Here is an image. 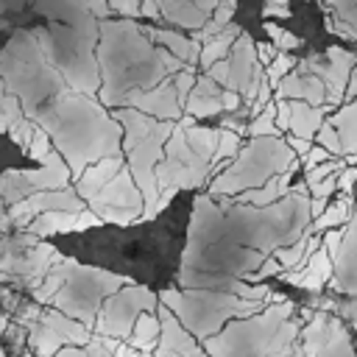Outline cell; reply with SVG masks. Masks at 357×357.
Here are the masks:
<instances>
[{
  "instance_id": "obj_2",
  "label": "cell",
  "mask_w": 357,
  "mask_h": 357,
  "mask_svg": "<svg viewBox=\"0 0 357 357\" xmlns=\"http://www.w3.org/2000/svg\"><path fill=\"white\" fill-rule=\"evenodd\" d=\"M42 170H8L0 176V192L6 198V204H14L36 190H56V187H67L70 181V170L61 162L59 153H47V159L42 162Z\"/></svg>"
},
{
  "instance_id": "obj_17",
  "label": "cell",
  "mask_w": 357,
  "mask_h": 357,
  "mask_svg": "<svg viewBox=\"0 0 357 357\" xmlns=\"http://www.w3.org/2000/svg\"><path fill=\"white\" fill-rule=\"evenodd\" d=\"M237 145H240V137H237V131H231V128H223V131H220V139H218V148H215V153H212V170H215V167H218L223 159L234 156Z\"/></svg>"
},
{
  "instance_id": "obj_5",
  "label": "cell",
  "mask_w": 357,
  "mask_h": 357,
  "mask_svg": "<svg viewBox=\"0 0 357 357\" xmlns=\"http://www.w3.org/2000/svg\"><path fill=\"white\" fill-rule=\"evenodd\" d=\"M159 321H162V337H159V346H156L159 354H170V351L198 354V351H201V349L190 340V335L178 326V321H176V315H173V310H170L167 304L159 307Z\"/></svg>"
},
{
  "instance_id": "obj_26",
  "label": "cell",
  "mask_w": 357,
  "mask_h": 357,
  "mask_svg": "<svg viewBox=\"0 0 357 357\" xmlns=\"http://www.w3.org/2000/svg\"><path fill=\"white\" fill-rule=\"evenodd\" d=\"M343 234H346V229H332V231H326L324 234V245H326V251L335 257L337 254V248H340V240H343Z\"/></svg>"
},
{
  "instance_id": "obj_30",
  "label": "cell",
  "mask_w": 357,
  "mask_h": 357,
  "mask_svg": "<svg viewBox=\"0 0 357 357\" xmlns=\"http://www.w3.org/2000/svg\"><path fill=\"white\" fill-rule=\"evenodd\" d=\"M3 326H6V318H3V315H0V332H3Z\"/></svg>"
},
{
  "instance_id": "obj_23",
  "label": "cell",
  "mask_w": 357,
  "mask_h": 357,
  "mask_svg": "<svg viewBox=\"0 0 357 357\" xmlns=\"http://www.w3.org/2000/svg\"><path fill=\"white\" fill-rule=\"evenodd\" d=\"M206 73L220 84V86H226L229 84V75H231V61H226V59H218L212 67H206Z\"/></svg>"
},
{
  "instance_id": "obj_22",
  "label": "cell",
  "mask_w": 357,
  "mask_h": 357,
  "mask_svg": "<svg viewBox=\"0 0 357 357\" xmlns=\"http://www.w3.org/2000/svg\"><path fill=\"white\" fill-rule=\"evenodd\" d=\"M28 153H31V159H36V162H45V159H47V153H50V142H47V134H45L42 128H36Z\"/></svg>"
},
{
  "instance_id": "obj_9",
  "label": "cell",
  "mask_w": 357,
  "mask_h": 357,
  "mask_svg": "<svg viewBox=\"0 0 357 357\" xmlns=\"http://www.w3.org/2000/svg\"><path fill=\"white\" fill-rule=\"evenodd\" d=\"M293 103V120H290V128L301 137H315V131L321 128L324 123V109L321 106H312L301 98H290Z\"/></svg>"
},
{
  "instance_id": "obj_11",
  "label": "cell",
  "mask_w": 357,
  "mask_h": 357,
  "mask_svg": "<svg viewBox=\"0 0 357 357\" xmlns=\"http://www.w3.org/2000/svg\"><path fill=\"white\" fill-rule=\"evenodd\" d=\"M145 33L153 39V42H162V45H167V50H173L178 59H184L187 64H195L201 56H198V50H201V45H195V42H190V39H184V36H178V33H173V31H153V28H145Z\"/></svg>"
},
{
  "instance_id": "obj_15",
  "label": "cell",
  "mask_w": 357,
  "mask_h": 357,
  "mask_svg": "<svg viewBox=\"0 0 357 357\" xmlns=\"http://www.w3.org/2000/svg\"><path fill=\"white\" fill-rule=\"evenodd\" d=\"M248 134L251 137H273V134H279V126H276V103H268L262 112H257V117L248 126Z\"/></svg>"
},
{
  "instance_id": "obj_7",
  "label": "cell",
  "mask_w": 357,
  "mask_h": 357,
  "mask_svg": "<svg viewBox=\"0 0 357 357\" xmlns=\"http://www.w3.org/2000/svg\"><path fill=\"white\" fill-rule=\"evenodd\" d=\"M28 231H31L33 237L78 231V212H70V209H47V212H39V215L28 223Z\"/></svg>"
},
{
  "instance_id": "obj_8",
  "label": "cell",
  "mask_w": 357,
  "mask_h": 357,
  "mask_svg": "<svg viewBox=\"0 0 357 357\" xmlns=\"http://www.w3.org/2000/svg\"><path fill=\"white\" fill-rule=\"evenodd\" d=\"M293 167H296V165H290L287 170H282L279 176H273L265 187L243 190V192L237 195V201H240V204H251V206H268V204L279 201V198L287 192V187H290V173H293Z\"/></svg>"
},
{
  "instance_id": "obj_1",
  "label": "cell",
  "mask_w": 357,
  "mask_h": 357,
  "mask_svg": "<svg viewBox=\"0 0 357 357\" xmlns=\"http://www.w3.org/2000/svg\"><path fill=\"white\" fill-rule=\"evenodd\" d=\"M156 304V296L145 287H128V290H114L112 298H106L98 321V332L114 335V337H131V329L137 318Z\"/></svg>"
},
{
  "instance_id": "obj_6",
  "label": "cell",
  "mask_w": 357,
  "mask_h": 357,
  "mask_svg": "<svg viewBox=\"0 0 357 357\" xmlns=\"http://www.w3.org/2000/svg\"><path fill=\"white\" fill-rule=\"evenodd\" d=\"M120 167H123V159H120V156H106V159H100L98 165L86 167V170L78 176V192L89 201L95 192H100V190L120 173Z\"/></svg>"
},
{
  "instance_id": "obj_10",
  "label": "cell",
  "mask_w": 357,
  "mask_h": 357,
  "mask_svg": "<svg viewBox=\"0 0 357 357\" xmlns=\"http://www.w3.org/2000/svg\"><path fill=\"white\" fill-rule=\"evenodd\" d=\"M162 337V321H159V315H151L148 310L137 318V324H134V329H131V343L139 349V351H151V349H156V340Z\"/></svg>"
},
{
  "instance_id": "obj_24",
  "label": "cell",
  "mask_w": 357,
  "mask_h": 357,
  "mask_svg": "<svg viewBox=\"0 0 357 357\" xmlns=\"http://www.w3.org/2000/svg\"><path fill=\"white\" fill-rule=\"evenodd\" d=\"M326 159H332V151H329V148H324V145L310 148V153L304 156V170H312L315 165H321V162H326Z\"/></svg>"
},
{
  "instance_id": "obj_18",
  "label": "cell",
  "mask_w": 357,
  "mask_h": 357,
  "mask_svg": "<svg viewBox=\"0 0 357 357\" xmlns=\"http://www.w3.org/2000/svg\"><path fill=\"white\" fill-rule=\"evenodd\" d=\"M8 134H11V139H14L22 151H28V148H31V139H33V134H36V126H33L31 120L20 117V120H14V126L8 128Z\"/></svg>"
},
{
  "instance_id": "obj_12",
  "label": "cell",
  "mask_w": 357,
  "mask_h": 357,
  "mask_svg": "<svg viewBox=\"0 0 357 357\" xmlns=\"http://www.w3.org/2000/svg\"><path fill=\"white\" fill-rule=\"evenodd\" d=\"M240 36V31L234 28V25H226L220 33H215V36H209L206 39V45L201 47V67H212L218 59H223L226 53H229V47L234 45V39Z\"/></svg>"
},
{
  "instance_id": "obj_3",
  "label": "cell",
  "mask_w": 357,
  "mask_h": 357,
  "mask_svg": "<svg viewBox=\"0 0 357 357\" xmlns=\"http://www.w3.org/2000/svg\"><path fill=\"white\" fill-rule=\"evenodd\" d=\"M142 204H145V195H142V190H137L131 184L126 170H120L100 192H95L89 198L92 209H100V206H134V209H142Z\"/></svg>"
},
{
  "instance_id": "obj_21",
  "label": "cell",
  "mask_w": 357,
  "mask_h": 357,
  "mask_svg": "<svg viewBox=\"0 0 357 357\" xmlns=\"http://www.w3.org/2000/svg\"><path fill=\"white\" fill-rule=\"evenodd\" d=\"M315 139L324 145V148H329L332 153H337V151H343V142L337 139V134H335V128H332V123H321V128L315 131Z\"/></svg>"
},
{
  "instance_id": "obj_16",
  "label": "cell",
  "mask_w": 357,
  "mask_h": 357,
  "mask_svg": "<svg viewBox=\"0 0 357 357\" xmlns=\"http://www.w3.org/2000/svg\"><path fill=\"white\" fill-rule=\"evenodd\" d=\"M184 109L190 114H195V117H209V114L223 112V100H220V95L218 98H212V95H190Z\"/></svg>"
},
{
  "instance_id": "obj_4",
  "label": "cell",
  "mask_w": 357,
  "mask_h": 357,
  "mask_svg": "<svg viewBox=\"0 0 357 357\" xmlns=\"http://www.w3.org/2000/svg\"><path fill=\"white\" fill-rule=\"evenodd\" d=\"M128 103H134V109H142V112H151V114H159V117H170V120H178L181 117V100H178V92L170 89L167 84L159 86V89H148V92H134L126 98Z\"/></svg>"
},
{
  "instance_id": "obj_28",
  "label": "cell",
  "mask_w": 357,
  "mask_h": 357,
  "mask_svg": "<svg viewBox=\"0 0 357 357\" xmlns=\"http://www.w3.org/2000/svg\"><path fill=\"white\" fill-rule=\"evenodd\" d=\"M287 145H290L301 159H304V156L310 153V148H312V145H310V137H301V134H298V137H290V139H287Z\"/></svg>"
},
{
  "instance_id": "obj_14",
  "label": "cell",
  "mask_w": 357,
  "mask_h": 357,
  "mask_svg": "<svg viewBox=\"0 0 357 357\" xmlns=\"http://www.w3.org/2000/svg\"><path fill=\"white\" fill-rule=\"evenodd\" d=\"M187 134V142L192 145V151H198L201 156L212 159L215 148H218V139H220V131H212V128H201V126H190L184 128Z\"/></svg>"
},
{
  "instance_id": "obj_27",
  "label": "cell",
  "mask_w": 357,
  "mask_h": 357,
  "mask_svg": "<svg viewBox=\"0 0 357 357\" xmlns=\"http://www.w3.org/2000/svg\"><path fill=\"white\" fill-rule=\"evenodd\" d=\"M220 100H223V112H237L240 109V95L234 89H229V86L220 92Z\"/></svg>"
},
{
  "instance_id": "obj_13",
  "label": "cell",
  "mask_w": 357,
  "mask_h": 357,
  "mask_svg": "<svg viewBox=\"0 0 357 357\" xmlns=\"http://www.w3.org/2000/svg\"><path fill=\"white\" fill-rule=\"evenodd\" d=\"M351 201H354V198L346 192L337 204L326 206V209H324V215H318V218H315L312 231H324V229H332V226H337V223H346V218H349V212H351Z\"/></svg>"
},
{
  "instance_id": "obj_29",
  "label": "cell",
  "mask_w": 357,
  "mask_h": 357,
  "mask_svg": "<svg viewBox=\"0 0 357 357\" xmlns=\"http://www.w3.org/2000/svg\"><path fill=\"white\" fill-rule=\"evenodd\" d=\"M329 204H326V198H321V195H312L310 198V215L312 218H318V215H324V209H326Z\"/></svg>"
},
{
  "instance_id": "obj_19",
  "label": "cell",
  "mask_w": 357,
  "mask_h": 357,
  "mask_svg": "<svg viewBox=\"0 0 357 357\" xmlns=\"http://www.w3.org/2000/svg\"><path fill=\"white\" fill-rule=\"evenodd\" d=\"M293 67H296V61H293L287 53H279V56H276V59L268 64V78H271V84L276 86V84H279L284 75H290V70H293Z\"/></svg>"
},
{
  "instance_id": "obj_20",
  "label": "cell",
  "mask_w": 357,
  "mask_h": 357,
  "mask_svg": "<svg viewBox=\"0 0 357 357\" xmlns=\"http://www.w3.org/2000/svg\"><path fill=\"white\" fill-rule=\"evenodd\" d=\"M265 31H268V36L276 42V47H279V50H293V47H298V45H301V39H298V36H293V33L282 31V28H279V25H273V22H265Z\"/></svg>"
},
{
  "instance_id": "obj_25",
  "label": "cell",
  "mask_w": 357,
  "mask_h": 357,
  "mask_svg": "<svg viewBox=\"0 0 357 357\" xmlns=\"http://www.w3.org/2000/svg\"><path fill=\"white\" fill-rule=\"evenodd\" d=\"M276 56H279L276 42H262V45H257V59H259L262 64H271Z\"/></svg>"
}]
</instances>
